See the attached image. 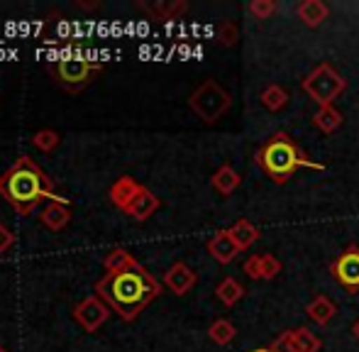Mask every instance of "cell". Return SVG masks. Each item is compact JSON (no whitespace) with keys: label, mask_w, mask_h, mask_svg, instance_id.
Masks as SVG:
<instances>
[{"label":"cell","mask_w":359,"mask_h":352,"mask_svg":"<svg viewBox=\"0 0 359 352\" xmlns=\"http://www.w3.org/2000/svg\"><path fill=\"white\" fill-rule=\"evenodd\" d=\"M161 286L142 264L120 274H105L95 284V296L123 320H135L159 296Z\"/></svg>","instance_id":"6da1fadb"},{"label":"cell","mask_w":359,"mask_h":352,"mask_svg":"<svg viewBox=\"0 0 359 352\" xmlns=\"http://www.w3.org/2000/svg\"><path fill=\"white\" fill-rule=\"evenodd\" d=\"M0 196L20 215H29L44 201H67L57 196L52 179L32 157H20L8 172L0 174Z\"/></svg>","instance_id":"7a4b0ae2"},{"label":"cell","mask_w":359,"mask_h":352,"mask_svg":"<svg viewBox=\"0 0 359 352\" xmlns=\"http://www.w3.org/2000/svg\"><path fill=\"white\" fill-rule=\"evenodd\" d=\"M257 164H259L271 179L279 181V184H284V181L291 179L301 167L316 169V172H323V169H325L320 162H311V159L298 149V144L284 133L274 135V137L257 152Z\"/></svg>","instance_id":"3957f363"},{"label":"cell","mask_w":359,"mask_h":352,"mask_svg":"<svg viewBox=\"0 0 359 352\" xmlns=\"http://www.w3.org/2000/svg\"><path fill=\"white\" fill-rule=\"evenodd\" d=\"M189 105L203 123H215V120H220L222 115L230 110L232 98L220 83L213 81V79H208V81H203L194 93H191Z\"/></svg>","instance_id":"277c9868"},{"label":"cell","mask_w":359,"mask_h":352,"mask_svg":"<svg viewBox=\"0 0 359 352\" xmlns=\"http://www.w3.org/2000/svg\"><path fill=\"white\" fill-rule=\"evenodd\" d=\"M100 72H103V67L88 62V59H62V62L49 64V76L54 79V83L67 88L69 93L83 90Z\"/></svg>","instance_id":"5b68a950"},{"label":"cell","mask_w":359,"mask_h":352,"mask_svg":"<svg viewBox=\"0 0 359 352\" xmlns=\"http://www.w3.org/2000/svg\"><path fill=\"white\" fill-rule=\"evenodd\" d=\"M347 88V81L330 67V64H320L316 67L306 79H303V90L316 100L318 108L323 105H332Z\"/></svg>","instance_id":"8992f818"},{"label":"cell","mask_w":359,"mask_h":352,"mask_svg":"<svg viewBox=\"0 0 359 352\" xmlns=\"http://www.w3.org/2000/svg\"><path fill=\"white\" fill-rule=\"evenodd\" d=\"M108 316H110V309L95 294L93 296H86V299L74 309L76 323H79L81 328L86 330V333H95V330H98L100 325L108 320Z\"/></svg>","instance_id":"52a82bcc"},{"label":"cell","mask_w":359,"mask_h":352,"mask_svg":"<svg viewBox=\"0 0 359 352\" xmlns=\"http://www.w3.org/2000/svg\"><path fill=\"white\" fill-rule=\"evenodd\" d=\"M330 271L345 289L357 291L359 289V248H347L345 252L332 262Z\"/></svg>","instance_id":"ba28073f"},{"label":"cell","mask_w":359,"mask_h":352,"mask_svg":"<svg viewBox=\"0 0 359 352\" xmlns=\"http://www.w3.org/2000/svg\"><path fill=\"white\" fill-rule=\"evenodd\" d=\"M196 281H198L196 271L191 269L189 264H184V262L171 264L169 269H166V274H164V286L171 291V294H176V296L189 294V291L196 286Z\"/></svg>","instance_id":"9c48e42d"},{"label":"cell","mask_w":359,"mask_h":352,"mask_svg":"<svg viewBox=\"0 0 359 352\" xmlns=\"http://www.w3.org/2000/svg\"><path fill=\"white\" fill-rule=\"evenodd\" d=\"M208 252L213 255V259L215 262H220V264H230L232 259L237 257V255L242 252L240 248H237V243L232 240V235H230V230H217V233L210 238V243H208Z\"/></svg>","instance_id":"30bf717a"},{"label":"cell","mask_w":359,"mask_h":352,"mask_svg":"<svg viewBox=\"0 0 359 352\" xmlns=\"http://www.w3.org/2000/svg\"><path fill=\"white\" fill-rule=\"evenodd\" d=\"M42 223L47 225L49 230H54V233H59V230H64L69 225V220H72V210H69L67 201H47L42 208Z\"/></svg>","instance_id":"8fae6325"},{"label":"cell","mask_w":359,"mask_h":352,"mask_svg":"<svg viewBox=\"0 0 359 352\" xmlns=\"http://www.w3.org/2000/svg\"><path fill=\"white\" fill-rule=\"evenodd\" d=\"M156 210H159V198H156V196L151 194L147 186H142V189H140V194L133 198V203L125 208V213H128L130 218H135V220H147V218H151Z\"/></svg>","instance_id":"7c38bea8"},{"label":"cell","mask_w":359,"mask_h":352,"mask_svg":"<svg viewBox=\"0 0 359 352\" xmlns=\"http://www.w3.org/2000/svg\"><path fill=\"white\" fill-rule=\"evenodd\" d=\"M140 189H142V184H137L133 176H120V179L110 186V201L125 213V208L133 203V198L140 194Z\"/></svg>","instance_id":"4fadbf2b"},{"label":"cell","mask_w":359,"mask_h":352,"mask_svg":"<svg viewBox=\"0 0 359 352\" xmlns=\"http://www.w3.org/2000/svg\"><path fill=\"white\" fill-rule=\"evenodd\" d=\"M296 15L303 25H308V27H318V25H323L327 20L330 8H327L323 0H303V3L296 8Z\"/></svg>","instance_id":"5bb4252c"},{"label":"cell","mask_w":359,"mask_h":352,"mask_svg":"<svg viewBox=\"0 0 359 352\" xmlns=\"http://www.w3.org/2000/svg\"><path fill=\"white\" fill-rule=\"evenodd\" d=\"M306 313H308V318L313 320V323H318V325H327L332 318H335V304H332L327 296H318V299H313L311 304L306 306Z\"/></svg>","instance_id":"9a60e30c"},{"label":"cell","mask_w":359,"mask_h":352,"mask_svg":"<svg viewBox=\"0 0 359 352\" xmlns=\"http://www.w3.org/2000/svg\"><path fill=\"white\" fill-rule=\"evenodd\" d=\"M140 262L128 252L125 248H113L108 255L103 257V266L108 274H120V271H128L133 266H137Z\"/></svg>","instance_id":"2e32d148"},{"label":"cell","mask_w":359,"mask_h":352,"mask_svg":"<svg viewBox=\"0 0 359 352\" xmlns=\"http://www.w3.org/2000/svg\"><path fill=\"white\" fill-rule=\"evenodd\" d=\"M137 8H142L144 13H149V15H151V18L174 20L176 15L186 13L189 3H184V0H171V3H137Z\"/></svg>","instance_id":"e0dca14e"},{"label":"cell","mask_w":359,"mask_h":352,"mask_svg":"<svg viewBox=\"0 0 359 352\" xmlns=\"http://www.w3.org/2000/svg\"><path fill=\"white\" fill-rule=\"evenodd\" d=\"M240 181H242L240 174H237L230 164H222V167L213 174V179H210V186H213L220 196H230L232 191L240 186Z\"/></svg>","instance_id":"ac0fdd59"},{"label":"cell","mask_w":359,"mask_h":352,"mask_svg":"<svg viewBox=\"0 0 359 352\" xmlns=\"http://www.w3.org/2000/svg\"><path fill=\"white\" fill-rule=\"evenodd\" d=\"M227 230H230L232 240H235L237 248H240V250L252 248V245H255L257 240H259V230H257L255 225L250 223V220H237V223H232Z\"/></svg>","instance_id":"d6986e66"},{"label":"cell","mask_w":359,"mask_h":352,"mask_svg":"<svg viewBox=\"0 0 359 352\" xmlns=\"http://www.w3.org/2000/svg\"><path fill=\"white\" fill-rule=\"evenodd\" d=\"M313 125H316L318 130H323V133L330 135L342 125V113L337 108H332V105H323V108H318L316 115H313Z\"/></svg>","instance_id":"ffe728a7"},{"label":"cell","mask_w":359,"mask_h":352,"mask_svg":"<svg viewBox=\"0 0 359 352\" xmlns=\"http://www.w3.org/2000/svg\"><path fill=\"white\" fill-rule=\"evenodd\" d=\"M215 296H217V301H220V304L235 306V304H240V299L245 296V286H242L237 279H232V276H225V279L217 284Z\"/></svg>","instance_id":"44dd1931"},{"label":"cell","mask_w":359,"mask_h":352,"mask_svg":"<svg viewBox=\"0 0 359 352\" xmlns=\"http://www.w3.org/2000/svg\"><path fill=\"white\" fill-rule=\"evenodd\" d=\"M259 100H262V105H264L266 110L276 113V110L286 108L288 100H291V95H288V90L284 86H279V83H271V86H266L264 90H262Z\"/></svg>","instance_id":"7402d4cb"},{"label":"cell","mask_w":359,"mask_h":352,"mask_svg":"<svg viewBox=\"0 0 359 352\" xmlns=\"http://www.w3.org/2000/svg\"><path fill=\"white\" fill-rule=\"evenodd\" d=\"M293 333V345H296V352H320L323 343L316 333H311L308 328H298L291 330Z\"/></svg>","instance_id":"603a6c76"},{"label":"cell","mask_w":359,"mask_h":352,"mask_svg":"<svg viewBox=\"0 0 359 352\" xmlns=\"http://www.w3.org/2000/svg\"><path fill=\"white\" fill-rule=\"evenodd\" d=\"M235 333H237L235 325H232L227 318L215 320V323L208 328V338L213 340L215 345H227V343H232V338H235Z\"/></svg>","instance_id":"cb8c5ba5"},{"label":"cell","mask_w":359,"mask_h":352,"mask_svg":"<svg viewBox=\"0 0 359 352\" xmlns=\"http://www.w3.org/2000/svg\"><path fill=\"white\" fill-rule=\"evenodd\" d=\"M59 142H62V137L54 130H39V133L32 135V144L39 152H54L59 147Z\"/></svg>","instance_id":"d4e9b609"},{"label":"cell","mask_w":359,"mask_h":352,"mask_svg":"<svg viewBox=\"0 0 359 352\" xmlns=\"http://www.w3.org/2000/svg\"><path fill=\"white\" fill-rule=\"evenodd\" d=\"M276 0H252L250 3V15H255L257 20H266L276 13Z\"/></svg>","instance_id":"484cf974"},{"label":"cell","mask_w":359,"mask_h":352,"mask_svg":"<svg viewBox=\"0 0 359 352\" xmlns=\"http://www.w3.org/2000/svg\"><path fill=\"white\" fill-rule=\"evenodd\" d=\"M259 269H262V279H274L281 274V262L274 255H259Z\"/></svg>","instance_id":"4316f807"},{"label":"cell","mask_w":359,"mask_h":352,"mask_svg":"<svg viewBox=\"0 0 359 352\" xmlns=\"http://www.w3.org/2000/svg\"><path fill=\"white\" fill-rule=\"evenodd\" d=\"M271 350H274V352H296V345H293V333H291V330L281 333L279 338L274 340Z\"/></svg>","instance_id":"83f0119b"},{"label":"cell","mask_w":359,"mask_h":352,"mask_svg":"<svg viewBox=\"0 0 359 352\" xmlns=\"http://www.w3.org/2000/svg\"><path fill=\"white\" fill-rule=\"evenodd\" d=\"M242 271H245L250 279H262V269H259V255H252L245 264H242Z\"/></svg>","instance_id":"f1b7e54d"},{"label":"cell","mask_w":359,"mask_h":352,"mask_svg":"<svg viewBox=\"0 0 359 352\" xmlns=\"http://www.w3.org/2000/svg\"><path fill=\"white\" fill-rule=\"evenodd\" d=\"M13 243H15V235H13V230H10L8 225H3V223H0V255H3V252H8V250L13 248Z\"/></svg>","instance_id":"f546056e"},{"label":"cell","mask_w":359,"mask_h":352,"mask_svg":"<svg viewBox=\"0 0 359 352\" xmlns=\"http://www.w3.org/2000/svg\"><path fill=\"white\" fill-rule=\"evenodd\" d=\"M235 39H237V27L232 22H225L220 27V42L227 44V47H232V44H235Z\"/></svg>","instance_id":"4dcf8cb0"},{"label":"cell","mask_w":359,"mask_h":352,"mask_svg":"<svg viewBox=\"0 0 359 352\" xmlns=\"http://www.w3.org/2000/svg\"><path fill=\"white\" fill-rule=\"evenodd\" d=\"M79 8H98V3H76Z\"/></svg>","instance_id":"1f68e13d"},{"label":"cell","mask_w":359,"mask_h":352,"mask_svg":"<svg viewBox=\"0 0 359 352\" xmlns=\"http://www.w3.org/2000/svg\"><path fill=\"white\" fill-rule=\"evenodd\" d=\"M252 352H274L271 348H259V350H252Z\"/></svg>","instance_id":"d6a6232c"},{"label":"cell","mask_w":359,"mask_h":352,"mask_svg":"<svg viewBox=\"0 0 359 352\" xmlns=\"http://www.w3.org/2000/svg\"><path fill=\"white\" fill-rule=\"evenodd\" d=\"M355 333H357V335H359V323H357V325H355Z\"/></svg>","instance_id":"836d02e7"},{"label":"cell","mask_w":359,"mask_h":352,"mask_svg":"<svg viewBox=\"0 0 359 352\" xmlns=\"http://www.w3.org/2000/svg\"><path fill=\"white\" fill-rule=\"evenodd\" d=\"M0 352H8V350H5V348H3V345H0Z\"/></svg>","instance_id":"e575fe53"}]
</instances>
